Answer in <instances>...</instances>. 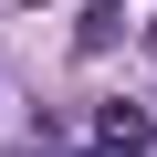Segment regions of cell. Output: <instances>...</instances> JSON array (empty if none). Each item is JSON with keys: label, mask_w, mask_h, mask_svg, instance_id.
<instances>
[{"label": "cell", "mask_w": 157, "mask_h": 157, "mask_svg": "<svg viewBox=\"0 0 157 157\" xmlns=\"http://www.w3.org/2000/svg\"><path fill=\"white\" fill-rule=\"evenodd\" d=\"M115 11H126V0H94V11H84V32H105V21H115Z\"/></svg>", "instance_id": "2"}, {"label": "cell", "mask_w": 157, "mask_h": 157, "mask_svg": "<svg viewBox=\"0 0 157 157\" xmlns=\"http://www.w3.org/2000/svg\"><path fill=\"white\" fill-rule=\"evenodd\" d=\"M94 147H105V157H157V115H147V105H105V115H94Z\"/></svg>", "instance_id": "1"}]
</instances>
